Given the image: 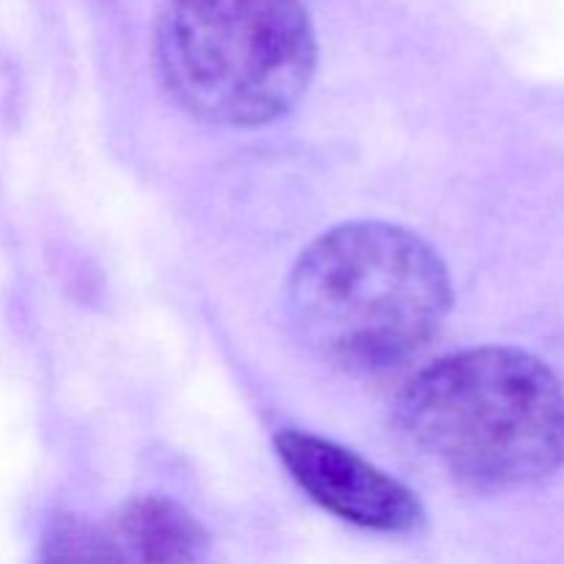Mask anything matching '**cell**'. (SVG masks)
Masks as SVG:
<instances>
[{
    "mask_svg": "<svg viewBox=\"0 0 564 564\" xmlns=\"http://www.w3.org/2000/svg\"><path fill=\"white\" fill-rule=\"evenodd\" d=\"M165 94L220 127H262L306 94L317 39L303 0H171L154 36Z\"/></svg>",
    "mask_w": 564,
    "mask_h": 564,
    "instance_id": "3",
    "label": "cell"
},
{
    "mask_svg": "<svg viewBox=\"0 0 564 564\" xmlns=\"http://www.w3.org/2000/svg\"><path fill=\"white\" fill-rule=\"evenodd\" d=\"M416 449L479 494H516L564 466V386L518 347H468L424 367L397 400Z\"/></svg>",
    "mask_w": 564,
    "mask_h": 564,
    "instance_id": "2",
    "label": "cell"
},
{
    "mask_svg": "<svg viewBox=\"0 0 564 564\" xmlns=\"http://www.w3.org/2000/svg\"><path fill=\"white\" fill-rule=\"evenodd\" d=\"M290 317L323 361L383 372L438 336L452 281L430 242L383 220H352L312 242L290 275Z\"/></svg>",
    "mask_w": 564,
    "mask_h": 564,
    "instance_id": "1",
    "label": "cell"
},
{
    "mask_svg": "<svg viewBox=\"0 0 564 564\" xmlns=\"http://www.w3.org/2000/svg\"><path fill=\"white\" fill-rule=\"evenodd\" d=\"M273 444L281 466L330 516L394 534L413 532L424 523L419 496L356 452L301 430H284Z\"/></svg>",
    "mask_w": 564,
    "mask_h": 564,
    "instance_id": "4",
    "label": "cell"
},
{
    "mask_svg": "<svg viewBox=\"0 0 564 564\" xmlns=\"http://www.w3.org/2000/svg\"><path fill=\"white\" fill-rule=\"evenodd\" d=\"M36 564H130L113 534L77 516H58L47 523Z\"/></svg>",
    "mask_w": 564,
    "mask_h": 564,
    "instance_id": "6",
    "label": "cell"
},
{
    "mask_svg": "<svg viewBox=\"0 0 564 564\" xmlns=\"http://www.w3.org/2000/svg\"><path fill=\"white\" fill-rule=\"evenodd\" d=\"M110 534L130 564H202L209 549L202 523L160 496L127 501Z\"/></svg>",
    "mask_w": 564,
    "mask_h": 564,
    "instance_id": "5",
    "label": "cell"
}]
</instances>
